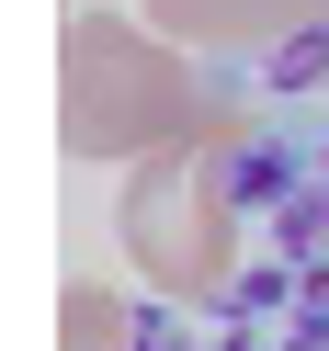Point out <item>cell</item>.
I'll list each match as a JSON object with an SVG mask.
<instances>
[{
	"label": "cell",
	"mask_w": 329,
	"mask_h": 351,
	"mask_svg": "<svg viewBox=\"0 0 329 351\" xmlns=\"http://www.w3.org/2000/svg\"><path fill=\"white\" fill-rule=\"evenodd\" d=\"M205 80L170 34H148L137 12H69L57 34V147L69 159H159L205 125Z\"/></svg>",
	"instance_id": "6da1fadb"
},
{
	"label": "cell",
	"mask_w": 329,
	"mask_h": 351,
	"mask_svg": "<svg viewBox=\"0 0 329 351\" xmlns=\"http://www.w3.org/2000/svg\"><path fill=\"white\" fill-rule=\"evenodd\" d=\"M57 351H125V295L114 283H69L57 295Z\"/></svg>",
	"instance_id": "277c9868"
},
{
	"label": "cell",
	"mask_w": 329,
	"mask_h": 351,
	"mask_svg": "<svg viewBox=\"0 0 329 351\" xmlns=\"http://www.w3.org/2000/svg\"><path fill=\"white\" fill-rule=\"evenodd\" d=\"M329 0H137V23L170 46H273V34L318 23Z\"/></svg>",
	"instance_id": "3957f363"
},
{
	"label": "cell",
	"mask_w": 329,
	"mask_h": 351,
	"mask_svg": "<svg viewBox=\"0 0 329 351\" xmlns=\"http://www.w3.org/2000/svg\"><path fill=\"white\" fill-rule=\"evenodd\" d=\"M227 170H238V114H227V102H216V114L193 125L182 147H159V159L125 170V193H114V238H125V261L148 272V295L205 306L216 283L238 272Z\"/></svg>",
	"instance_id": "7a4b0ae2"
}]
</instances>
